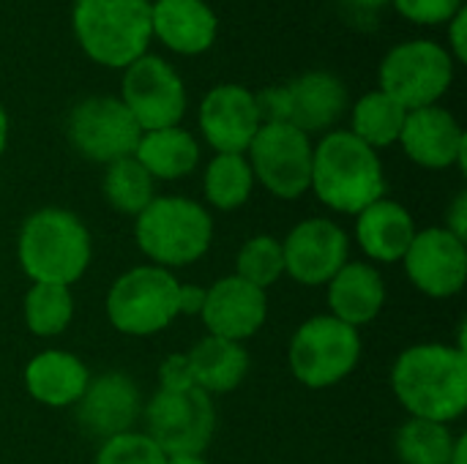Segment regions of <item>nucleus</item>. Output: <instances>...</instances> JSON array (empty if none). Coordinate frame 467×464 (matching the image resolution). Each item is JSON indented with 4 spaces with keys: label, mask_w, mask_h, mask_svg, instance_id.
Instances as JSON below:
<instances>
[{
    "label": "nucleus",
    "mask_w": 467,
    "mask_h": 464,
    "mask_svg": "<svg viewBox=\"0 0 467 464\" xmlns=\"http://www.w3.org/2000/svg\"><path fill=\"white\" fill-rule=\"evenodd\" d=\"M410 284L435 301L454 298L467 282V243L446 227L419 230L402 257Z\"/></svg>",
    "instance_id": "obj_14"
},
{
    "label": "nucleus",
    "mask_w": 467,
    "mask_h": 464,
    "mask_svg": "<svg viewBox=\"0 0 467 464\" xmlns=\"http://www.w3.org/2000/svg\"><path fill=\"white\" fill-rule=\"evenodd\" d=\"M8 134H11V120H8V109L5 104L0 101V159L8 148Z\"/></svg>",
    "instance_id": "obj_39"
},
{
    "label": "nucleus",
    "mask_w": 467,
    "mask_h": 464,
    "mask_svg": "<svg viewBox=\"0 0 467 464\" xmlns=\"http://www.w3.org/2000/svg\"><path fill=\"white\" fill-rule=\"evenodd\" d=\"M101 191L112 211L137 219L153 202L156 180L145 172V167L134 156H126V159L107 164Z\"/></svg>",
    "instance_id": "obj_28"
},
{
    "label": "nucleus",
    "mask_w": 467,
    "mask_h": 464,
    "mask_svg": "<svg viewBox=\"0 0 467 464\" xmlns=\"http://www.w3.org/2000/svg\"><path fill=\"white\" fill-rule=\"evenodd\" d=\"M167 454L145 432H123L101 440L93 464H164Z\"/></svg>",
    "instance_id": "obj_32"
},
{
    "label": "nucleus",
    "mask_w": 467,
    "mask_h": 464,
    "mask_svg": "<svg viewBox=\"0 0 467 464\" xmlns=\"http://www.w3.org/2000/svg\"><path fill=\"white\" fill-rule=\"evenodd\" d=\"M134 241L150 265L164 271L186 268L208 254L213 243V219L208 208L192 197L156 194L134 219Z\"/></svg>",
    "instance_id": "obj_5"
},
{
    "label": "nucleus",
    "mask_w": 467,
    "mask_h": 464,
    "mask_svg": "<svg viewBox=\"0 0 467 464\" xmlns=\"http://www.w3.org/2000/svg\"><path fill=\"white\" fill-rule=\"evenodd\" d=\"M77 407V424L96 440L131 432L142 416V399L137 383L126 372H101L90 377Z\"/></svg>",
    "instance_id": "obj_17"
},
{
    "label": "nucleus",
    "mask_w": 467,
    "mask_h": 464,
    "mask_svg": "<svg viewBox=\"0 0 467 464\" xmlns=\"http://www.w3.org/2000/svg\"><path fill=\"white\" fill-rule=\"evenodd\" d=\"M285 276L301 287H326L350 263L348 232L323 216L298 222L282 241Z\"/></svg>",
    "instance_id": "obj_13"
},
{
    "label": "nucleus",
    "mask_w": 467,
    "mask_h": 464,
    "mask_svg": "<svg viewBox=\"0 0 467 464\" xmlns=\"http://www.w3.org/2000/svg\"><path fill=\"white\" fill-rule=\"evenodd\" d=\"M287 90V123L304 134H328L350 109V93L342 77L334 71H304L285 82Z\"/></svg>",
    "instance_id": "obj_19"
},
{
    "label": "nucleus",
    "mask_w": 467,
    "mask_h": 464,
    "mask_svg": "<svg viewBox=\"0 0 467 464\" xmlns=\"http://www.w3.org/2000/svg\"><path fill=\"white\" fill-rule=\"evenodd\" d=\"M312 153L315 142L309 134L290 123H263L254 134L246 159L268 194L276 200H298L312 183Z\"/></svg>",
    "instance_id": "obj_10"
},
{
    "label": "nucleus",
    "mask_w": 467,
    "mask_h": 464,
    "mask_svg": "<svg viewBox=\"0 0 467 464\" xmlns=\"http://www.w3.org/2000/svg\"><path fill=\"white\" fill-rule=\"evenodd\" d=\"M66 134L85 161L107 167L134 156L142 129L118 96H88L68 112Z\"/></svg>",
    "instance_id": "obj_12"
},
{
    "label": "nucleus",
    "mask_w": 467,
    "mask_h": 464,
    "mask_svg": "<svg viewBox=\"0 0 467 464\" xmlns=\"http://www.w3.org/2000/svg\"><path fill=\"white\" fill-rule=\"evenodd\" d=\"M315 197L342 213L356 216L375 200L386 197V172L378 150L364 145L348 129H334L315 142L312 183Z\"/></svg>",
    "instance_id": "obj_2"
},
{
    "label": "nucleus",
    "mask_w": 467,
    "mask_h": 464,
    "mask_svg": "<svg viewBox=\"0 0 467 464\" xmlns=\"http://www.w3.org/2000/svg\"><path fill=\"white\" fill-rule=\"evenodd\" d=\"M408 109L400 107L389 93L369 90L350 107V134H356L372 150H383L400 142Z\"/></svg>",
    "instance_id": "obj_26"
},
{
    "label": "nucleus",
    "mask_w": 467,
    "mask_h": 464,
    "mask_svg": "<svg viewBox=\"0 0 467 464\" xmlns=\"http://www.w3.org/2000/svg\"><path fill=\"white\" fill-rule=\"evenodd\" d=\"M205 290L208 287H200V284H181L178 287V317H200L202 312V304H205Z\"/></svg>",
    "instance_id": "obj_36"
},
{
    "label": "nucleus",
    "mask_w": 467,
    "mask_h": 464,
    "mask_svg": "<svg viewBox=\"0 0 467 464\" xmlns=\"http://www.w3.org/2000/svg\"><path fill=\"white\" fill-rule=\"evenodd\" d=\"M178 276L159 265H137L120 273L104 298L109 325L123 336H156L178 320Z\"/></svg>",
    "instance_id": "obj_6"
},
{
    "label": "nucleus",
    "mask_w": 467,
    "mask_h": 464,
    "mask_svg": "<svg viewBox=\"0 0 467 464\" xmlns=\"http://www.w3.org/2000/svg\"><path fill=\"white\" fill-rule=\"evenodd\" d=\"M328 314L350 328H364L375 323L386 306V279L372 263L350 260L326 284Z\"/></svg>",
    "instance_id": "obj_21"
},
{
    "label": "nucleus",
    "mask_w": 467,
    "mask_h": 464,
    "mask_svg": "<svg viewBox=\"0 0 467 464\" xmlns=\"http://www.w3.org/2000/svg\"><path fill=\"white\" fill-rule=\"evenodd\" d=\"M457 435L449 424L408 418L394 438V451L402 464H449Z\"/></svg>",
    "instance_id": "obj_29"
},
{
    "label": "nucleus",
    "mask_w": 467,
    "mask_h": 464,
    "mask_svg": "<svg viewBox=\"0 0 467 464\" xmlns=\"http://www.w3.org/2000/svg\"><path fill=\"white\" fill-rule=\"evenodd\" d=\"M454 71L457 63L443 44L432 38H410L383 55L378 82L383 93L410 112L441 104L454 82Z\"/></svg>",
    "instance_id": "obj_8"
},
{
    "label": "nucleus",
    "mask_w": 467,
    "mask_h": 464,
    "mask_svg": "<svg viewBox=\"0 0 467 464\" xmlns=\"http://www.w3.org/2000/svg\"><path fill=\"white\" fill-rule=\"evenodd\" d=\"M454 63L467 60V8H460L449 22H446V44Z\"/></svg>",
    "instance_id": "obj_35"
},
{
    "label": "nucleus",
    "mask_w": 467,
    "mask_h": 464,
    "mask_svg": "<svg viewBox=\"0 0 467 464\" xmlns=\"http://www.w3.org/2000/svg\"><path fill=\"white\" fill-rule=\"evenodd\" d=\"M22 380L33 402L63 410L82 399L90 383V369L68 350H44L27 361Z\"/></svg>",
    "instance_id": "obj_23"
},
{
    "label": "nucleus",
    "mask_w": 467,
    "mask_h": 464,
    "mask_svg": "<svg viewBox=\"0 0 467 464\" xmlns=\"http://www.w3.org/2000/svg\"><path fill=\"white\" fill-rule=\"evenodd\" d=\"M451 235H457V238H467V191H460L457 197H454V202L449 205V211H446V224H443Z\"/></svg>",
    "instance_id": "obj_37"
},
{
    "label": "nucleus",
    "mask_w": 467,
    "mask_h": 464,
    "mask_svg": "<svg viewBox=\"0 0 467 464\" xmlns=\"http://www.w3.org/2000/svg\"><path fill=\"white\" fill-rule=\"evenodd\" d=\"M416 232L419 230L413 213L389 197H380L361 213H356V241L361 252L380 265L402 263Z\"/></svg>",
    "instance_id": "obj_22"
},
{
    "label": "nucleus",
    "mask_w": 467,
    "mask_h": 464,
    "mask_svg": "<svg viewBox=\"0 0 467 464\" xmlns=\"http://www.w3.org/2000/svg\"><path fill=\"white\" fill-rule=\"evenodd\" d=\"M25 328L38 339L60 336L74 320V295L71 287L60 284H30L22 301Z\"/></svg>",
    "instance_id": "obj_30"
},
{
    "label": "nucleus",
    "mask_w": 467,
    "mask_h": 464,
    "mask_svg": "<svg viewBox=\"0 0 467 464\" xmlns=\"http://www.w3.org/2000/svg\"><path fill=\"white\" fill-rule=\"evenodd\" d=\"M200 142L183 126L142 131L134 159L153 180H181L200 167Z\"/></svg>",
    "instance_id": "obj_25"
},
{
    "label": "nucleus",
    "mask_w": 467,
    "mask_h": 464,
    "mask_svg": "<svg viewBox=\"0 0 467 464\" xmlns=\"http://www.w3.org/2000/svg\"><path fill=\"white\" fill-rule=\"evenodd\" d=\"M93 260V241L85 222L66 208H38L16 238V263L30 284H77Z\"/></svg>",
    "instance_id": "obj_3"
},
{
    "label": "nucleus",
    "mask_w": 467,
    "mask_h": 464,
    "mask_svg": "<svg viewBox=\"0 0 467 464\" xmlns=\"http://www.w3.org/2000/svg\"><path fill=\"white\" fill-rule=\"evenodd\" d=\"M342 8H348L350 14H378L380 8H386L391 0H337Z\"/></svg>",
    "instance_id": "obj_38"
},
{
    "label": "nucleus",
    "mask_w": 467,
    "mask_h": 464,
    "mask_svg": "<svg viewBox=\"0 0 467 464\" xmlns=\"http://www.w3.org/2000/svg\"><path fill=\"white\" fill-rule=\"evenodd\" d=\"M159 388L164 391H181V388H194L192 369L186 361V353L167 356L159 366Z\"/></svg>",
    "instance_id": "obj_34"
},
{
    "label": "nucleus",
    "mask_w": 467,
    "mask_h": 464,
    "mask_svg": "<svg viewBox=\"0 0 467 464\" xmlns=\"http://www.w3.org/2000/svg\"><path fill=\"white\" fill-rule=\"evenodd\" d=\"M164 464H208L205 454H178V457H167Z\"/></svg>",
    "instance_id": "obj_40"
},
{
    "label": "nucleus",
    "mask_w": 467,
    "mask_h": 464,
    "mask_svg": "<svg viewBox=\"0 0 467 464\" xmlns=\"http://www.w3.org/2000/svg\"><path fill=\"white\" fill-rule=\"evenodd\" d=\"M391 391L410 418L451 427L467 410V350L443 342L405 347L391 366Z\"/></svg>",
    "instance_id": "obj_1"
},
{
    "label": "nucleus",
    "mask_w": 467,
    "mask_h": 464,
    "mask_svg": "<svg viewBox=\"0 0 467 464\" xmlns=\"http://www.w3.org/2000/svg\"><path fill=\"white\" fill-rule=\"evenodd\" d=\"M397 145H402L405 156L424 170H465V131L454 112L441 104L410 109Z\"/></svg>",
    "instance_id": "obj_18"
},
{
    "label": "nucleus",
    "mask_w": 467,
    "mask_h": 464,
    "mask_svg": "<svg viewBox=\"0 0 467 464\" xmlns=\"http://www.w3.org/2000/svg\"><path fill=\"white\" fill-rule=\"evenodd\" d=\"M194 388L213 394L235 391L249 375V353L241 342L205 336L186 353Z\"/></svg>",
    "instance_id": "obj_24"
},
{
    "label": "nucleus",
    "mask_w": 467,
    "mask_h": 464,
    "mask_svg": "<svg viewBox=\"0 0 467 464\" xmlns=\"http://www.w3.org/2000/svg\"><path fill=\"white\" fill-rule=\"evenodd\" d=\"M200 320L208 336L246 342L260 334L268 320V293L233 276L216 279L205 290V304Z\"/></svg>",
    "instance_id": "obj_16"
},
{
    "label": "nucleus",
    "mask_w": 467,
    "mask_h": 464,
    "mask_svg": "<svg viewBox=\"0 0 467 464\" xmlns=\"http://www.w3.org/2000/svg\"><path fill=\"white\" fill-rule=\"evenodd\" d=\"M449 464H467V438L460 435L457 438V446H454V454H451V462Z\"/></svg>",
    "instance_id": "obj_41"
},
{
    "label": "nucleus",
    "mask_w": 467,
    "mask_h": 464,
    "mask_svg": "<svg viewBox=\"0 0 467 464\" xmlns=\"http://www.w3.org/2000/svg\"><path fill=\"white\" fill-rule=\"evenodd\" d=\"M150 33L164 49L197 57L219 36V16L205 0H150Z\"/></svg>",
    "instance_id": "obj_20"
},
{
    "label": "nucleus",
    "mask_w": 467,
    "mask_h": 464,
    "mask_svg": "<svg viewBox=\"0 0 467 464\" xmlns=\"http://www.w3.org/2000/svg\"><path fill=\"white\" fill-rule=\"evenodd\" d=\"M71 30L88 60L123 71L153 41L150 0H74Z\"/></svg>",
    "instance_id": "obj_4"
},
{
    "label": "nucleus",
    "mask_w": 467,
    "mask_h": 464,
    "mask_svg": "<svg viewBox=\"0 0 467 464\" xmlns=\"http://www.w3.org/2000/svg\"><path fill=\"white\" fill-rule=\"evenodd\" d=\"M254 175L246 153H213L202 172L205 202L216 211H238L254 191Z\"/></svg>",
    "instance_id": "obj_27"
},
{
    "label": "nucleus",
    "mask_w": 467,
    "mask_h": 464,
    "mask_svg": "<svg viewBox=\"0 0 467 464\" xmlns=\"http://www.w3.org/2000/svg\"><path fill=\"white\" fill-rule=\"evenodd\" d=\"M142 131L181 126L189 96L178 68L161 55L145 52L131 66L123 68L120 96H118Z\"/></svg>",
    "instance_id": "obj_11"
},
{
    "label": "nucleus",
    "mask_w": 467,
    "mask_h": 464,
    "mask_svg": "<svg viewBox=\"0 0 467 464\" xmlns=\"http://www.w3.org/2000/svg\"><path fill=\"white\" fill-rule=\"evenodd\" d=\"M197 126L213 153H246L263 126L254 90L238 82L213 85L200 101Z\"/></svg>",
    "instance_id": "obj_15"
},
{
    "label": "nucleus",
    "mask_w": 467,
    "mask_h": 464,
    "mask_svg": "<svg viewBox=\"0 0 467 464\" xmlns=\"http://www.w3.org/2000/svg\"><path fill=\"white\" fill-rule=\"evenodd\" d=\"M389 5H394V11L413 25L438 27L465 8V0H391Z\"/></svg>",
    "instance_id": "obj_33"
},
{
    "label": "nucleus",
    "mask_w": 467,
    "mask_h": 464,
    "mask_svg": "<svg viewBox=\"0 0 467 464\" xmlns=\"http://www.w3.org/2000/svg\"><path fill=\"white\" fill-rule=\"evenodd\" d=\"M145 435L167 454H205L216 435L213 399L200 388H159L142 407Z\"/></svg>",
    "instance_id": "obj_9"
},
{
    "label": "nucleus",
    "mask_w": 467,
    "mask_h": 464,
    "mask_svg": "<svg viewBox=\"0 0 467 464\" xmlns=\"http://www.w3.org/2000/svg\"><path fill=\"white\" fill-rule=\"evenodd\" d=\"M361 334L331 314H315L304 320L287 347V364L293 377L312 388H334L348 380L361 361Z\"/></svg>",
    "instance_id": "obj_7"
},
{
    "label": "nucleus",
    "mask_w": 467,
    "mask_h": 464,
    "mask_svg": "<svg viewBox=\"0 0 467 464\" xmlns=\"http://www.w3.org/2000/svg\"><path fill=\"white\" fill-rule=\"evenodd\" d=\"M235 276L265 290L285 276L282 241L274 235H252L241 243L235 254Z\"/></svg>",
    "instance_id": "obj_31"
}]
</instances>
